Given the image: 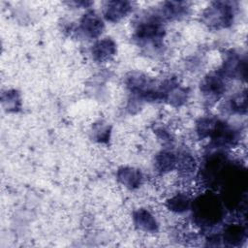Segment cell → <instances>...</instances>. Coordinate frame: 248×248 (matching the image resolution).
<instances>
[{"mask_svg":"<svg viewBox=\"0 0 248 248\" xmlns=\"http://www.w3.org/2000/svg\"><path fill=\"white\" fill-rule=\"evenodd\" d=\"M237 6L232 1L210 2L201 13V21L213 30L231 27L236 17Z\"/></svg>","mask_w":248,"mask_h":248,"instance_id":"obj_3","label":"cell"},{"mask_svg":"<svg viewBox=\"0 0 248 248\" xmlns=\"http://www.w3.org/2000/svg\"><path fill=\"white\" fill-rule=\"evenodd\" d=\"M218 117L214 115H204L200 117L195 124V133L199 140H208L211 136L217 121Z\"/></svg>","mask_w":248,"mask_h":248,"instance_id":"obj_17","label":"cell"},{"mask_svg":"<svg viewBox=\"0 0 248 248\" xmlns=\"http://www.w3.org/2000/svg\"><path fill=\"white\" fill-rule=\"evenodd\" d=\"M217 72L226 80L245 81L247 77V58L235 49H228L222 55V62Z\"/></svg>","mask_w":248,"mask_h":248,"instance_id":"obj_4","label":"cell"},{"mask_svg":"<svg viewBox=\"0 0 248 248\" xmlns=\"http://www.w3.org/2000/svg\"><path fill=\"white\" fill-rule=\"evenodd\" d=\"M157 138L164 145H170L173 141V138L171 133L165 127H159L155 131Z\"/></svg>","mask_w":248,"mask_h":248,"instance_id":"obj_20","label":"cell"},{"mask_svg":"<svg viewBox=\"0 0 248 248\" xmlns=\"http://www.w3.org/2000/svg\"><path fill=\"white\" fill-rule=\"evenodd\" d=\"M194 195L186 190H178L168 196L164 202L165 208L176 215L186 214L191 211Z\"/></svg>","mask_w":248,"mask_h":248,"instance_id":"obj_13","label":"cell"},{"mask_svg":"<svg viewBox=\"0 0 248 248\" xmlns=\"http://www.w3.org/2000/svg\"><path fill=\"white\" fill-rule=\"evenodd\" d=\"M116 181L129 191H135L141 187L144 181L142 171L135 167L122 166L116 170Z\"/></svg>","mask_w":248,"mask_h":248,"instance_id":"obj_14","label":"cell"},{"mask_svg":"<svg viewBox=\"0 0 248 248\" xmlns=\"http://www.w3.org/2000/svg\"><path fill=\"white\" fill-rule=\"evenodd\" d=\"M156 14L164 21H175L185 18L189 14L191 7L184 1H165L154 8Z\"/></svg>","mask_w":248,"mask_h":248,"instance_id":"obj_10","label":"cell"},{"mask_svg":"<svg viewBox=\"0 0 248 248\" xmlns=\"http://www.w3.org/2000/svg\"><path fill=\"white\" fill-rule=\"evenodd\" d=\"M132 224L136 230L155 234L160 230V223L155 213L146 207H138L132 212Z\"/></svg>","mask_w":248,"mask_h":248,"instance_id":"obj_9","label":"cell"},{"mask_svg":"<svg viewBox=\"0 0 248 248\" xmlns=\"http://www.w3.org/2000/svg\"><path fill=\"white\" fill-rule=\"evenodd\" d=\"M132 40L147 54H159L165 46V22L154 9L136 17L132 24Z\"/></svg>","mask_w":248,"mask_h":248,"instance_id":"obj_1","label":"cell"},{"mask_svg":"<svg viewBox=\"0 0 248 248\" xmlns=\"http://www.w3.org/2000/svg\"><path fill=\"white\" fill-rule=\"evenodd\" d=\"M190 212L196 226L201 230H211L222 222L225 216V206L214 193L206 191L193 198Z\"/></svg>","mask_w":248,"mask_h":248,"instance_id":"obj_2","label":"cell"},{"mask_svg":"<svg viewBox=\"0 0 248 248\" xmlns=\"http://www.w3.org/2000/svg\"><path fill=\"white\" fill-rule=\"evenodd\" d=\"M117 53V44L110 37H102L94 41L90 47V56L96 63H107Z\"/></svg>","mask_w":248,"mask_h":248,"instance_id":"obj_11","label":"cell"},{"mask_svg":"<svg viewBox=\"0 0 248 248\" xmlns=\"http://www.w3.org/2000/svg\"><path fill=\"white\" fill-rule=\"evenodd\" d=\"M105 30V20L94 10L88 9L79 17L76 32L78 36L88 40H97Z\"/></svg>","mask_w":248,"mask_h":248,"instance_id":"obj_6","label":"cell"},{"mask_svg":"<svg viewBox=\"0 0 248 248\" xmlns=\"http://www.w3.org/2000/svg\"><path fill=\"white\" fill-rule=\"evenodd\" d=\"M177 163V152L170 149V147H164L157 152L153 159L154 171L159 175H166L175 171Z\"/></svg>","mask_w":248,"mask_h":248,"instance_id":"obj_15","label":"cell"},{"mask_svg":"<svg viewBox=\"0 0 248 248\" xmlns=\"http://www.w3.org/2000/svg\"><path fill=\"white\" fill-rule=\"evenodd\" d=\"M200 92L208 105L219 102L227 91V80L217 72H211L203 76L199 83Z\"/></svg>","mask_w":248,"mask_h":248,"instance_id":"obj_5","label":"cell"},{"mask_svg":"<svg viewBox=\"0 0 248 248\" xmlns=\"http://www.w3.org/2000/svg\"><path fill=\"white\" fill-rule=\"evenodd\" d=\"M225 109L230 114L246 115L247 113V93L246 89L239 90L232 94L225 102Z\"/></svg>","mask_w":248,"mask_h":248,"instance_id":"obj_16","label":"cell"},{"mask_svg":"<svg viewBox=\"0 0 248 248\" xmlns=\"http://www.w3.org/2000/svg\"><path fill=\"white\" fill-rule=\"evenodd\" d=\"M1 102L4 109L8 112H17L21 109L22 102L20 93L16 89H7L2 92Z\"/></svg>","mask_w":248,"mask_h":248,"instance_id":"obj_18","label":"cell"},{"mask_svg":"<svg viewBox=\"0 0 248 248\" xmlns=\"http://www.w3.org/2000/svg\"><path fill=\"white\" fill-rule=\"evenodd\" d=\"M222 245L229 247H239L247 239V227L240 219L226 224L221 232Z\"/></svg>","mask_w":248,"mask_h":248,"instance_id":"obj_8","label":"cell"},{"mask_svg":"<svg viewBox=\"0 0 248 248\" xmlns=\"http://www.w3.org/2000/svg\"><path fill=\"white\" fill-rule=\"evenodd\" d=\"M110 126L104 121H98L92 125L91 128V136L93 140L98 143L106 144L108 143L110 139Z\"/></svg>","mask_w":248,"mask_h":248,"instance_id":"obj_19","label":"cell"},{"mask_svg":"<svg viewBox=\"0 0 248 248\" xmlns=\"http://www.w3.org/2000/svg\"><path fill=\"white\" fill-rule=\"evenodd\" d=\"M199 164L197 157L191 151L182 150L177 152L175 172L178 179L185 184L194 181L197 178Z\"/></svg>","mask_w":248,"mask_h":248,"instance_id":"obj_7","label":"cell"},{"mask_svg":"<svg viewBox=\"0 0 248 248\" xmlns=\"http://www.w3.org/2000/svg\"><path fill=\"white\" fill-rule=\"evenodd\" d=\"M134 10L133 3L123 0H111L103 3V18L110 23H117L126 18Z\"/></svg>","mask_w":248,"mask_h":248,"instance_id":"obj_12","label":"cell"}]
</instances>
